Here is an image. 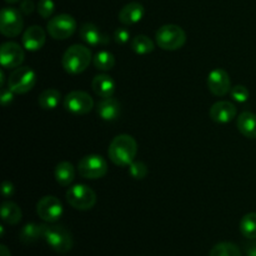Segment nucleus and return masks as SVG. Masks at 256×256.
Returning a JSON list of instances; mask_svg holds the SVG:
<instances>
[{"label": "nucleus", "instance_id": "obj_1", "mask_svg": "<svg viewBox=\"0 0 256 256\" xmlns=\"http://www.w3.org/2000/svg\"><path fill=\"white\" fill-rule=\"evenodd\" d=\"M138 152V144L130 135H118L110 142L109 154L110 160L118 166H129L135 160Z\"/></svg>", "mask_w": 256, "mask_h": 256}, {"label": "nucleus", "instance_id": "obj_2", "mask_svg": "<svg viewBox=\"0 0 256 256\" xmlns=\"http://www.w3.org/2000/svg\"><path fill=\"white\" fill-rule=\"evenodd\" d=\"M92 62V52L84 45H72L62 55V68L69 74L76 75L85 72Z\"/></svg>", "mask_w": 256, "mask_h": 256}, {"label": "nucleus", "instance_id": "obj_3", "mask_svg": "<svg viewBox=\"0 0 256 256\" xmlns=\"http://www.w3.org/2000/svg\"><path fill=\"white\" fill-rule=\"evenodd\" d=\"M156 44L164 50H178L184 46L186 42V34L182 28L174 24H166L159 28L155 35Z\"/></svg>", "mask_w": 256, "mask_h": 256}, {"label": "nucleus", "instance_id": "obj_4", "mask_svg": "<svg viewBox=\"0 0 256 256\" xmlns=\"http://www.w3.org/2000/svg\"><path fill=\"white\" fill-rule=\"evenodd\" d=\"M44 239L46 244L58 254H66L72 249V236L68 229L59 225H46Z\"/></svg>", "mask_w": 256, "mask_h": 256}, {"label": "nucleus", "instance_id": "obj_5", "mask_svg": "<svg viewBox=\"0 0 256 256\" xmlns=\"http://www.w3.org/2000/svg\"><path fill=\"white\" fill-rule=\"evenodd\" d=\"M66 202L76 210H90L96 204V194L88 185L78 184L69 188L66 192Z\"/></svg>", "mask_w": 256, "mask_h": 256}, {"label": "nucleus", "instance_id": "obj_6", "mask_svg": "<svg viewBox=\"0 0 256 256\" xmlns=\"http://www.w3.org/2000/svg\"><path fill=\"white\" fill-rule=\"evenodd\" d=\"M36 82V74L29 66H20L14 69L8 79V88L14 94H26L34 88Z\"/></svg>", "mask_w": 256, "mask_h": 256}, {"label": "nucleus", "instance_id": "obj_7", "mask_svg": "<svg viewBox=\"0 0 256 256\" xmlns=\"http://www.w3.org/2000/svg\"><path fill=\"white\" fill-rule=\"evenodd\" d=\"M78 172L85 179H100L108 172L106 160L99 155H86L78 164Z\"/></svg>", "mask_w": 256, "mask_h": 256}, {"label": "nucleus", "instance_id": "obj_8", "mask_svg": "<svg viewBox=\"0 0 256 256\" xmlns=\"http://www.w3.org/2000/svg\"><path fill=\"white\" fill-rule=\"evenodd\" d=\"M50 36L56 40H65L72 36L76 30V22L69 14H60L52 18L46 25Z\"/></svg>", "mask_w": 256, "mask_h": 256}, {"label": "nucleus", "instance_id": "obj_9", "mask_svg": "<svg viewBox=\"0 0 256 256\" xmlns=\"http://www.w3.org/2000/svg\"><path fill=\"white\" fill-rule=\"evenodd\" d=\"M22 16L15 8H4L0 12V32L6 38H15L22 32Z\"/></svg>", "mask_w": 256, "mask_h": 256}, {"label": "nucleus", "instance_id": "obj_10", "mask_svg": "<svg viewBox=\"0 0 256 256\" xmlns=\"http://www.w3.org/2000/svg\"><path fill=\"white\" fill-rule=\"evenodd\" d=\"M64 108L74 115H85L94 108V100L88 92L75 90L64 98Z\"/></svg>", "mask_w": 256, "mask_h": 256}, {"label": "nucleus", "instance_id": "obj_11", "mask_svg": "<svg viewBox=\"0 0 256 256\" xmlns=\"http://www.w3.org/2000/svg\"><path fill=\"white\" fill-rule=\"evenodd\" d=\"M36 212L42 220L46 222H55L62 218V204L52 195L42 198L36 204Z\"/></svg>", "mask_w": 256, "mask_h": 256}, {"label": "nucleus", "instance_id": "obj_12", "mask_svg": "<svg viewBox=\"0 0 256 256\" xmlns=\"http://www.w3.org/2000/svg\"><path fill=\"white\" fill-rule=\"evenodd\" d=\"M24 49L14 42H6L0 48V62L4 69H16L24 62Z\"/></svg>", "mask_w": 256, "mask_h": 256}, {"label": "nucleus", "instance_id": "obj_13", "mask_svg": "<svg viewBox=\"0 0 256 256\" xmlns=\"http://www.w3.org/2000/svg\"><path fill=\"white\" fill-rule=\"evenodd\" d=\"M208 88L216 96H224L230 92V78L224 69H214L208 76Z\"/></svg>", "mask_w": 256, "mask_h": 256}, {"label": "nucleus", "instance_id": "obj_14", "mask_svg": "<svg viewBox=\"0 0 256 256\" xmlns=\"http://www.w3.org/2000/svg\"><path fill=\"white\" fill-rule=\"evenodd\" d=\"M238 114L236 106L230 102H218L210 108L209 115L218 124H228Z\"/></svg>", "mask_w": 256, "mask_h": 256}, {"label": "nucleus", "instance_id": "obj_15", "mask_svg": "<svg viewBox=\"0 0 256 256\" xmlns=\"http://www.w3.org/2000/svg\"><path fill=\"white\" fill-rule=\"evenodd\" d=\"M45 39H46V35H45L44 29L38 25H32L28 28L26 32L22 35V46L30 52H36L44 46Z\"/></svg>", "mask_w": 256, "mask_h": 256}, {"label": "nucleus", "instance_id": "obj_16", "mask_svg": "<svg viewBox=\"0 0 256 256\" xmlns=\"http://www.w3.org/2000/svg\"><path fill=\"white\" fill-rule=\"evenodd\" d=\"M80 38L88 45H92V46L105 45L109 42L106 35L96 25L92 24V22H85V24H82V26L80 28Z\"/></svg>", "mask_w": 256, "mask_h": 256}, {"label": "nucleus", "instance_id": "obj_17", "mask_svg": "<svg viewBox=\"0 0 256 256\" xmlns=\"http://www.w3.org/2000/svg\"><path fill=\"white\" fill-rule=\"evenodd\" d=\"M145 14L144 6L140 2H132L125 5L119 12V20L124 25H132L139 22Z\"/></svg>", "mask_w": 256, "mask_h": 256}, {"label": "nucleus", "instance_id": "obj_18", "mask_svg": "<svg viewBox=\"0 0 256 256\" xmlns=\"http://www.w3.org/2000/svg\"><path fill=\"white\" fill-rule=\"evenodd\" d=\"M96 112L102 120L112 122L120 115V102L115 98H102L96 106Z\"/></svg>", "mask_w": 256, "mask_h": 256}, {"label": "nucleus", "instance_id": "obj_19", "mask_svg": "<svg viewBox=\"0 0 256 256\" xmlns=\"http://www.w3.org/2000/svg\"><path fill=\"white\" fill-rule=\"evenodd\" d=\"M92 86L95 94L100 98H110L115 92V82L106 74L96 75L92 79Z\"/></svg>", "mask_w": 256, "mask_h": 256}, {"label": "nucleus", "instance_id": "obj_20", "mask_svg": "<svg viewBox=\"0 0 256 256\" xmlns=\"http://www.w3.org/2000/svg\"><path fill=\"white\" fill-rule=\"evenodd\" d=\"M239 132L249 139H256V114L244 112L239 115L236 120Z\"/></svg>", "mask_w": 256, "mask_h": 256}, {"label": "nucleus", "instance_id": "obj_21", "mask_svg": "<svg viewBox=\"0 0 256 256\" xmlns=\"http://www.w3.org/2000/svg\"><path fill=\"white\" fill-rule=\"evenodd\" d=\"M45 228L46 225L36 224V222H30L26 224L22 229L19 234V239L22 240L24 244H32V242H38L39 239L44 238Z\"/></svg>", "mask_w": 256, "mask_h": 256}, {"label": "nucleus", "instance_id": "obj_22", "mask_svg": "<svg viewBox=\"0 0 256 256\" xmlns=\"http://www.w3.org/2000/svg\"><path fill=\"white\" fill-rule=\"evenodd\" d=\"M55 179L62 186H68L75 179V169L72 162H62L55 168Z\"/></svg>", "mask_w": 256, "mask_h": 256}, {"label": "nucleus", "instance_id": "obj_23", "mask_svg": "<svg viewBox=\"0 0 256 256\" xmlns=\"http://www.w3.org/2000/svg\"><path fill=\"white\" fill-rule=\"evenodd\" d=\"M22 210L15 202H4L2 205V219L5 224L16 225L22 220Z\"/></svg>", "mask_w": 256, "mask_h": 256}, {"label": "nucleus", "instance_id": "obj_24", "mask_svg": "<svg viewBox=\"0 0 256 256\" xmlns=\"http://www.w3.org/2000/svg\"><path fill=\"white\" fill-rule=\"evenodd\" d=\"M60 98H62V94H60L59 90L56 89H46L39 95V105L45 110H52L59 105Z\"/></svg>", "mask_w": 256, "mask_h": 256}, {"label": "nucleus", "instance_id": "obj_25", "mask_svg": "<svg viewBox=\"0 0 256 256\" xmlns=\"http://www.w3.org/2000/svg\"><path fill=\"white\" fill-rule=\"evenodd\" d=\"M240 232L246 239H256V212H249L242 216L240 222Z\"/></svg>", "mask_w": 256, "mask_h": 256}, {"label": "nucleus", "instance_id": "obj_26", "mask_svg": "<svg viewBox=\"0 0 256 256\" xmlns=\"http://www.w3.org/2000/svg\"><path fill=\"white\" fill-rule=\"evenodd\" d=\"M154 42L146 35H138L132 40V49L139 55L149 54L154 50Z\"/></svg>", "mask_w": 256, "mask_h": 256}, {"label": "nucleus", "instance_id": "obj_27", "mask_svg": "<svg viewBox=\"0 0 256 256\" xmlns=\"http://www.w3.org/2000/svg\"><path fill=\"white\" fill-rule=\"evenodd\" d=\"M94 65L96 69L102 70V72H109L114 68L115 65V58L112 52L102 50V52H96V55L92 59Z\"/></svg>", "mask_w": 256, "mask_h": 256}, {"label": "nucleus", "instance_id": "obj_28", "mask_svg": "<svg viewBox=\"0 0 256 256\" xmlns=\"http://www.w3.org/2000/svg\"><path fill=\"white\" fill-rule=\"evenodd\" d=\"M209 256H242V252L239 248L232 242H222L210 250Z\"/></svg>", "mask_w": 256, "mask_h": 256}, {"label": "nucleus", "instance_id": "obj_29", "mask_svg": "<svg viewBox=\"0 0 256 256\" xmlns=\"http://www.w3.org/2000/svg\"><path fill=\"white\" fill-rule=\"evenodd\" d=\"M129 174L134 179L142 180L148 175V168L142 162H132L129 165Z\"/></svg>", "mask_w": 256, "mask_h": 256}, {"label": "nucleus", "instance_id": "obj_30", "mask_svg": "<svg viewBox=\"0 0 256 256\" xmlns=\"http://www.w3.org/2000/svg\"><path fill=\"white\" fill-rule=\"evenodd\" d=\"M36 9L38 12H39L42 18L48 19V18L52 16V12H54L55 4L52 0H39Z\"/></svg>", "mask_w": 256, "mask_h": 256}, {"label": "nucleus", "instance_id": "obj_31", "mask_svg": "<svg viewBox=\"0 0 256 256\" xmlns=\"http://www.w3.org/2000/svg\"><path fill=\"white\" fill-rule=\"evenodd\" d=\"M230 95L232 99L238 102H245L249 99V90L244 86V85H236L230 90Z\"/></svg>", "mask_w": 256, "mask_h": 256}, {"label": "nucleus", "instance_id": "obj_32", "mask_svg": "<svg viewBox=\"0 0 256 256\" xmlns=\"http://www.w3.org/2000/svg\"><path fill=\"white\" fill-rule=\"evenodd\" d=\"M114 39L118 44H126L130 40V32L126 28H118L114 32Z\"/></svg>", "mask_w": 256, "mask_h": 256}, {"label": "nucleus", "instance_id": "obj_33", "mask_svg": "<svg viewBox=\"0 0 256 256\" xmlns=\"http://www.w3.org/2000/svg\"><path fill=\"white\" fill-rule=\"evenodd\" d=\"M35 9V5L32 0H22V4H20V10L22 12V14L25 15H29L34 12Z\"/></svg>", "mask_w": 256, "mask_h": 256}, {"label": "nucleus", "instance_id": "obj_34", "mask_svg": "<svg viewBox=\"0 0 256 256\" xmlns=\"http://www.w3.org/2000/svg\"><path fill=\"white\" fill-rule=\"evenodd\" d=\"M2 102L4 106H6V105H9L10 102H12V99H14V92H12V90L8 88V89H2Z\"/></svg>", "mask_w": 256, "mask_h": 256}, {"label": "nucleus", "instance_id": "obj_35", "mask_svg": "<svg viewBox=\"0 0 256 256\" xmlns=\"http://www.w3.org/2000/svg\"><path fill=\"white\" fill-rule=\"evenodd\" d=\"M12 192H14V188H12V182H4V184H2V195H4V198L10 196V195H12Z\"/></svg>", "mask_w": 256, "mask_h": 256}, {"label": "nucleus", "instance_id": "obj_36", "mask_svg": "<svg viewBox=\"0 0 256 256\" xmlns=\"http://www.w3.org/2000/svg\"><path fill=\"white\" fill-rule=\"evenodd\" d=\"M245 252H246V256H256V242L248 244L245 246Z\"/></svg>", "mask_w": 256, "mask_h": 256}, {"label": "nucleus", "instance_id": "obj_37", "mask_svg": "<svg viewBox=\"0 0 256 256\" xmlns=\"http://www.w3.org/2000/svg\"><path fill=\"white\" fill-rule=\"evenodd\" d=\"M0 256H12L10 250L5 245H0Z\"/></svg>", "mask_w": 256, "mask_h": 256}, {"label": "nucleus", "instance_id": "obj_38", "mask_svg": "<svg viewBox=\"0 0 256 256\" xmlns=\"http://www.w3.org/2000/svg\"><path fill=\"white\" fill-rule=\"evenodd\" d=\"M6 2H9V4H14V2H18L19 0H5Z\"/></svg>", "mask_w": 256, "mask_h": 256}]
</instances>
